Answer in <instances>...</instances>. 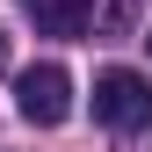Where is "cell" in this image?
<instances>
[{
	"label": "cell",
	"mask_w": 152,
	"mask_h": 152,
	"mask_svg": "<svg viewBox=\"0 0 152 152\" xmlns=\"http://www.w3.org/2000/svg\"><path fill=\"white\" fill-rule=\"evenodd\" d=\"M0 58H7V36H0Z\"/></svg>",
	"instance_id": "cell-5"
},
{
	"label": "cell",
	"mask_w": 152,
	"mask_h": 152,
	"mask_svg": "<svg viewBox=\"0 0 152 152\" xmlns=\"http://www.w3.org/2000/svg\"><path fill=\"white\" fill-rule=\"evenodd\" d=\"M94 123H109V130H152V80L130 72V65L94 72Z\"/></svg>",
	"instance_id": "cell-1"
},
{
	"label": "cell",
	"mask_w": 152,
	"mask_h": 152,
	"mask_svg": "<svg viewBox=\"0 0 152 152\" xmlns=\"http://www.w3.org/2000/svg\"><path fill=\"white\" fill-rule=\"evenodd\" d=\"M22 7H29V22L44 36H87V7L80 0H22Z\"/></svg>",
	"instance_id": "cell-3"
},
{
	"label": "cell",
	"mask_w": 152,
	"mask_h": 152,
	"mask_svg": "<svg viewBox=\"0 0 152 152\" xmlns=\"http://www.w3.org/2000/svg\"><path fill=\"white\" fill-rule=\"evenodd\" d=\"M130 22H138L130 0H109V7H102V36H116V29H130Z\"/></svg>",
	"instance_id": "cell-4"
},
{
	"label": "cell",
	"mask_w": 152,
	"mask_h": 152,
	"mask_svg": "<svg viewBox=\"0 0 152 152\" xmlns=\"http://www.w3.org/2000/svg\"><path fill=\"white\" fill-rule=\"evenodd\" d=\"M15 116L22 123H36V130H51V123H65L72 116V72L65 65H29L22 80H15Z\"/></svg>",
	"instance_id": "cell-2"
},
{
	"label": "cell",
	"mask_w": 152,
	"mask_h": 152,
	"mask_svg": "<svg viewBox=\"0 0 152 152\" xmlns=\"http://www.w3.org/2000/svg\"><path fill=\"white\" fill-rule=\"evenodd\" d=\"M145 44H152V36H145Z\"/></svg>",
	"instance_id": "cell-6"
}]
</instances>
